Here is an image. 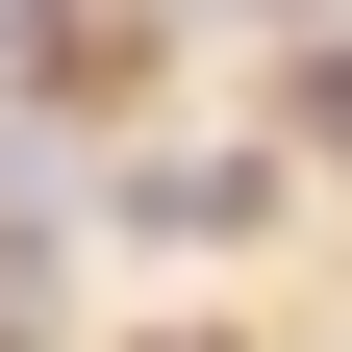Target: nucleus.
<instances>
[{
	"mask_svg": "<svg viewBox=\"0 0 352 352\" xmlns=\"http://www.w3.org/2000/svg\"><path fill=\"white\" fill-rule=\"evenodd\" d=\"M151 51H176L151 0H0V101H25V126H101Z\"/></svg>",
	"mask_w": 352,
	"mask_h": 352,
	"instance_id": "f257e3e1",
	"label": "nucleus"
},
{
	"mask_svg": "<svg viewBox=\"0 0 352 352\" xmlns=\"http://www.w3.org/2000/svg\"><path fill=\"white\" fill-rule=\"evenodd\" d=\"M252 201H277V151H151V176H126V227H151V252H227Z\"/></svg>",
	"mask_w": 352,
	"mask_h": 352,
	"instance_id": "f03ea898",
	"label": "nucleus"
},
{
	"mask_svg": "<svg viewBox=\"0 0 352 352\" xmlns=\"http://www.w3.org/2000/svg\"><path fill=\"white\" fill-rule=\"evenodd\" d=\"M302 151L352 176V25H302Z\"/></svg>",
	"mask_w": 352,
	"mask_h": 352,
	"instance_id": "7ed1b4c3",
	"label": "nucleus"
},
{
	"mask_svg": "<svg viewBox=\"0 0 352 352\" xmlns=\"http://www.w3.org/2000/svg\"><path fill=\"white\" fill-rule=\"evenodd\" d=\"M252 25H352V0H252Z\"/></svg>",
	"mask_w": 352,
	"mask_h": 352,
	"instance_id": "20e7f679",
	"label": "nucleus"
},
{
	"mask_svg": "<svg viewBox=\"0 0 352 352\" xmlns=\"http://www.w3.org/2000/svg\"><path fill=\"white\" fill-rule=\"evenodd\" d=\"M151 352H252V327H151Z\"/></svg>",
	"mask_w": 352,
	"mask_h": 352,
	"instance_id": "39448f33",
	"label": "nucleus"
}]
</instances>
